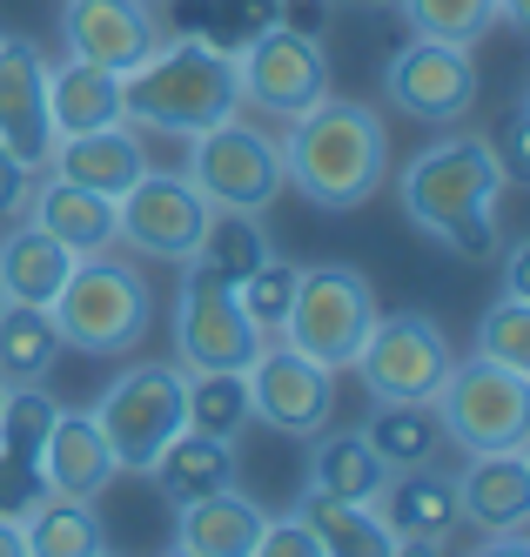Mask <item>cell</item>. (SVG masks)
<instances>
[{
	"label": "cell",
	"mask_w": 530,
	"mask_h": 557,
	"mask_svg": "<svg viewBox=\"0 0 530 557\" xmlns=\"http://www.w3.org/2000/svg\"><path fill=\"white\" fill-rule=\"evenodd\" d=\"M504 169L491 154V135H443L430 141L410 169L396 175V195H403V215H410L430 243H443L464 262H491L504 249L497 235V202H504Z\"/></svg>",
	"instance_id": "6da1fadb"
},
{
	"label": "cell",
	"mask_w": 530,
	"mask_h": 557,
	"mask_svg": "<svg viewBox=\"0 0 530 557\" xmlns=\"http://www.w3.org/2000/svg\"><path fill=\"white\" fill-rule=\"evenodd\" d=\"M282 175L322 215H349L390 182V128L370 101L322 95L316 108L289 114L282 135Z\"/></svg>",
	"instance_id": "7a4b0ae2"
},
{
	"label": "cell",
	"mask_w": 530,
	"mask_h": 557,
	"mask_svg": "<svg viewBox=\"0 0 530 557\" xmlns=\"http://www.w3.org/2000/svg\"><path fill=\"white\" fill-rule=\"evenodd\" d=\"M242 108L235 88V48L201 41V34H161L155 54H141L121 74V122L128 128H155V135H201L229 122Z\"/></svg>",
	"instance_id": "3957f363"
},
{
	"label": "cell",
	"mask_w": 530,
	"mask_h": 557,
	"mask_svg": "<svg viewBox=\"0 0 530 557\" xmlns=\"http://www.w3.org/2000/svg\"><path fill=\"white\" fill-rule=\"evenodd\" d=\"M54 330H61V349H81V356H128L148 323H155V289L135 256L121 249H101V256H74L67 283L54 289L48 302Z\"/></svg>",
	"instance_id": "277c9868"
},
{
	"label": "cell",
	"mask_w": 530,
	"mask_h": 557,
	"mask_svg": "<svg viewBox=\"0 0 530 557\" xmlns=\"http://www.w3.org/2000/svg\"><path fill=\"white\" fill-rule=\"evenodd\" d=\"M182 175L201 188L209 209L229 215H269L282 195H289V175H282V135L262 128V114H229V122L188 135V162Z\"/></svg>",
	"instance_id": "5b68a950"
},
{
	"label": "cell",
	"mask_w": 530,
	"mask_h": 557,
	"mask_svg": "<svg viewBox=\"0 0 530 557\" xmlns=\"http://www.w3.org/2000/svg\"><path fill=\"white\" fill-rule=\"evenodd\" d=\"M377 315H383L377 309V283L356 262H309V269H296V302H289V315H282L275 336L343 376L362 356V343H370Z\"/></svg>",
	"instance_id": "8992f818"
},
{
	"label": "cell",
	"mask_w": 530,
	"mask_h": 557,
	"mask_svg": "<svg viewBox=\"0 0 530 557\" xmlns=\"http://www.w3.org/2000/svg\"><path fill=\"white\" fill-rule=\"evenodd\" d=\"M95 423L121 476H148L155 457L188 430V370L182 363H128L95 404Z\"/></svg>",
	"instance_id": "52a82bcc"
},
{
	"label": "cell",
	"mask_w": 530,
	"mask_h": 557,
	"mask_svg": "<svg viewBox=\"0 0 530 557\" xmlns=\"http://www.w3.org/2000/svg\"><path fill=\"white\" fill-rule=\"evenodd\" d=\"M430 417L443 430V444L457 450H517L530 444V376L491 363V356H464V363L443 370Z\"/></svg>",
	"instance_id": "ba28073f"
},
{
	"label": "cell",
	"mask_w": 530,
	"mask_h": 557,
	"mask_svg": "<svg viewBox=\"0 0 530 557\" xmlns=\"http://www.w3.org/2000/svg\"><path fill=\"white\" fill-rule=\"evenodd\" d=\"M209 202H201V188L182 175V169H141V182L128 195H114V249L135 256V262H169L182 269L201 235H209Z\"/></svg>",
	"instance_id": "9c48e42d"
},
{
	"label": "cell",
	"mask_w": 530,
	"mask_h": 557,
	"mask_svg": "<svg viewBox=\"0 0 530 557\" xmlns=\"http://www.w3.org/2000/svg\"><path fill=\"white\" fill-rule=\"evenodd\" d=\"M235 88H242V108L249 114L289 122V114H303L330 95V54H322V41L309 27L269 21L235 48Z\"/></svg>",
	"instance_id": "30bf717a"
},
{
	"label": "cell",
	"mask_w": 530,
	"mask_h": 557,
	"mask_svg": "<svg viewBox=\"0 0 530 557\" xmlns=\"http://www.w3.org/2000/svg\"><path fill=\"white\" fill-rule=\"evenodd\" d=\"M451 363L457 356H451V336H443L436 315L396 309V315H377V330H370V343H362V356L349 370L362 376V389H370L377 404H430Z\"/></svg>",
	"instance_id": "8fae6325"
},
{
	"label": "cell",
	"mask_w": 530,
	"mask_h": 557,
	"mask_svg": "<svg viewBox=\"0 0 530 557\" xmlns=\"http://www.w3.org/2000/svg\"><path fill=\"white\" fill-rule=\"evenodd\" d=\"M383 101L403 114V122L457 128L464 114L477 108V48L410 34V41L383 61Z\"/></svg>",
	"instance_id": "7c38bea8"
},
{
	"label": "cell",
	"mask_w": 530,
	"mask_h": 557,
	"mask_svg": "<svg viewBox=\"0 0 530 557\" xmlns=\"http://www.w3.org/2000/svg\"><path fill=\"white\" fill-rule=\"evenodd\" d=\"M242 383H249V410L256 423L282 430V436H309L336 423V370H322L316 356L289 349L282 336H269L256 349V363L242 370Z\"/></svg>",
	"instance_id": "4fadbf2b"
},
{
	"label": "cell",
	"mask_w": 530,
	"mask_h": 557,
	"mask_svg": "<svg viewBox=\"0 0 530 557\" xmlns=\"http://www.w3.org/2000/svg\"><path fill=\"white\" fill-rule=\"evenodd\" d=\"M269 336H256V323L242 315L229 283H209L201 269H182V289H175V363L195 370H249L256 349Z\"/></svg>",
	"instance_id": "5bb4252c"
},
{
	"label": "cell",
	"mask_w": 530,
	"mask_h": 557,
	"mask_svg": "<svg viewBox=\"0 0 530 557\" xmlns=\"http://www.w3.org/2000/svg\"><path fill=\"white\" fill-rule=\"evenodd\" d=\"M161 0H61V41L74 61L128 74L161 41Z\"/></svg>",
	"instance_id": "9a60e30c"
},
{
	"label": "cell",
	"mask_w": 530,
	"mask_h": 557,
	"mask_svg": "<svg viewBox=\"0 0 530 557\" xmlns=\"http://www.w3.org/2000/svg\"><path fill=\"white\" fill-rule=\"evenodd\" d=\"M0 148L27 162L34 175L48 169L54 122H48V54L27 34H0Z\"/></svg>",
	"instance_id": "2e32d148"
},
{
	"label": "cell",
	"mask_w": 530,
	"mask_h": 557,
	"mask_svg": "<svg viewBox=\"0 0 530 557\" xmlns=\"http://www.w3.org/2000/svg\"><path fill=\"white\" fill-rule=\"evenodd\" d=\"M141 169H148V135L128 128V122H108V128H88V135H54L40 175L95 188V195H128L141 182Z\"/></svg>",
	"instance_id": "e0dca14e"
},
{
	"label": "cell",
	"mask_w": 530,
	"mask_h": 557,
	"mask_svg": "<svg viewBox=\"0 0 530 557\" xmlns=\"http://www.w3.org/2000/svg\"><path fill=\"white\" fill-rule=\"evenodd\" d=\"M457 504H464V531L477 537H504L530 531V457L517 450H477L457 470Z\"/></svg>",
	"instance_id": "ac0fdd59"
},
{
	"label": "cell",
	"mask_w": 530,
	"mask_h": 557,
	"mask_svg": "<svg viewBox=\"0 0 530 557\" xmlns=\"http://www.w3.org/2000/svg\"><path fill=\"white\" fill-rule=\"evenodd\" d=\"M114 450L95 423V410H61L48 444H40V484L54 497H81V504H101L108 484H114Z\"/></svg>",
	"instance_id": "d6986e66"
},
{
	"label": "cell",
	"mask_w": 530,
	"mask_h": 557,
	"mask_svg": "<svg viewBox=\"0 0 530 557\" xmlns=\"http://www.w3.org/2000/svg\"><path fill=\"white\" fill-rule=\"evenodd\" d=\"M377 510H383V524H390L396 537H436V544H451V537L464 531L457 470H443L436 457H430V463H410V470H390Z\"/></svg>",
	"instance_id": "ffe728a7"
},
{
	"label": "cell",
	"mask_w": 530,
	"mask_h": 557,
	"mask_svg": "<svg viewBox=\"0 0 530 557\" xmlns=\"http://www.w3.org/2000/svg\"><path fill=\"white\" fill-rule=\"evenodd\" d=\"M21 222L48 228L67 256H101V249H114V195L74 188V182H54V175H34V195H27V215Z\"/></svg>",
	"instance_id": "44dd1931"
},
{
	"label": "cell",
	"mask_w": 530,
	"mask_h": 557,
	"mask_svg": "<svg viewBox=\"0 0 530 557\" xmlns=\"http://www.w3.org/2000/svg\"><path fill=\"white\" fill-rule=\"evenodd\" d=\"M262 524H269V510L235 484L195 497V504H175V544L195 557H249Z\"/></svg>",
	"instance_id": "7402d4cb"
},
{
	"label": "cell",
	"mask_w": 530,
	"mask_h": 557,
	"mask_svg": "<svg viewBox=\"0 0 530 557\" xmlns=\"http://www.w3.org/2000/svg\"><path fill=\"white\" fill-rule=\"evenodd\" d=\"M383 484H390V463L370 450L362 430H316L309 436V491L349 497V504H377Z\"/></svg>",
	"instance_id": "603a6c76"
},
{
	"label": "cell",
	"mask_w": 530,
	"mask_h": 557,
	"mask_svg": "<svg viewBox=\"0 0 530 557\" xmlns=\"http://www.w3.org/2000/svg\"><path fill=\"white\" fill-rule=\"evenodd\" d=\"M67 269H74V256L54 243L48 228H34V222H8V228H0V296H8V302L48 309L54 289L67 283Z\"/></svg>",
	"instance_id": "cb8c5ba5"
},
{
	"label": "cell",
	"mask_w": 530,
	"mask_h": 557,
	"mask_svg": "<svg viewBox=\"0 0 530 557\" xmlns=\"http://www.w3.org/2000/svg\"><path fill=\"white\" fill-rule=\"evenodd\" d=\"M48 122L54 135H88L121 122V74L95 67V61H54L48 67Z\"/></svg>",
	"instance_id": "d4e9b609"
},
{
	"label": "cell",
	"mask_w": 530,
	"mask_h": 557,
	"mask_svg": "<svg viewBox=\"0 0 530 557\" xmlns=\"http://www.w3.org/2000/svg\"><path fill=\"white\" fill-rule=\"evenodd\" d=\"M148 484L169 504H195L209 491H229L235 484V444H229V436H209V430H182L175 444L155 457Z\"/></svg>",
	"instance_id": "484cf974"
},
{
	"label": "cell",
	"mask_w": 530,
	"mask_h": 557,
	"mask_svg": "<svg viewBox=\"0 0 530 557\" xmlns=\"http://www.w3.org/2000/svg\"><path fill=\"white\" fill-rule=\"evenodd\" d=\"M296 517L309 524V537L322 544V557H390L396 550V531L383 524L377 504H349V497L303 491Z\"/></svg>",
	"instance_id": "4316f807"
},
{
	"label": "cell",
	"mask_w": 530,
	"mask_h": 557,
	"mask_svg": "<svg viewBox=\"0 0 530 557\" xmlns=\"http://www.w3.org/2000/svg\"><path fill=\"white\" fill-rule=\"evenodd\" d=\"M61 363V330L34 302H0V389L48 383Z\"/></svg>",
	"instance_id": "83f0119b"
},
{
	"label": "cell",
	"mask_w": 530,
	"mask_h": 557,
	"mask_svg": "<svg viewBox=\"0 0 530 557\" xmlns=\"http://www.w3.org/2000/svg\"><path fill=\"white\" fill-rule=\"evenodd\" d=\"M21 537H27V557H95V550H108L101 510L81 504V497H54V491L21 510Z\"/></svg>",
	"instance_id": "f1b7e54d"
},
{
	"label": "cell",
	"mask_w": 530,
	"mask_h": 557,
	"mask_svg": "<svg viewBox=\"0 0 530 557\" xmlns=\"http://www.w3.org/2000/svg\"><path fill=\"white\" fill-rule=\"evenodd\" d=\"M262 256H269L262 215H229V209H215V215H209V235H201V249H195L182 269H201L209 283H229V289H235Z\"/></svg>",
	"instance_id": "f546056e"
},
{
	"label": "cell",
	"mask_w": 530,
	"mask_h": 557,
	"mask_svg": "<svg viewBox=\"0 0 530 557\" xmlns=\"http://www.w3.org/2000/svg\"><path fill=\"white\" fill-rule=\"evenodd\" d=\"M61 404L48 396V383H27V389H0V463L14 470H40V444H48Z\"/></svg>",
	"instance_id": "4dcf8cb0"
},
{
	"label": "cell",
	"mask_w": 530,
	"mask_h": 557,
	"mask_svg": "<svg viewBox=\"0 0 530 557\" xmlns=\"http://www.w3.org/2000/svg\"><path fill=\"white\" fill-rule=\"evenodd\" d=\"M362 436H370V450L390 463V470H410V463H430L443 430L430 417V404H377V417L362 423Z\"/></svg>",
	"instance_id": "1f68e13d"
},
{
	"label": "cell",
	"mask_w": 530,
	"mask_h": 557,
	"mask_svg": "<svg viewBox=\"0 0 530 557\" xmlns=\"http://www.w3.org/2000/svg\"><path fill=\"white\" fill-rule=\"evenodd\" d=\"M256 423L249 410V383H242V370H195L188 376V430H209V436H235Z\"/></svg>",
	"instance_id": "d6a6232c"
},
{
	"label": "cell",
	"mask_w": 530,
	"mask_h": 557,
	"mask_svg": "<svg viewBox=\"0 0 530 557\" xmlns=\"http://www.w3.org/2000/svg\"><path fill=\"white\" fill-rule=\"evenodd\" d=\"M396 14L410 21V34H423V41L477 48L483 34L497 27V0H396Z\"/></svg>",
	"instance_id": "836d02e7"
},
{
	"label": "cell",
	"mask_w": 530,
	"mask_h": 557,
	"mask_svg": "<svg viewBox=\"0 0 530 557\" xmlns=\"http://www.w3.org/2000/svg\"><path fill=\"white\" fill-rule=\"evenodd\" d=\"M296 269H303V262H289V256L269 249V256L235 283V302H242V315L256 323V336H275V330H282V315H289V302H296Z\"/></svg>",
	"instance_id": "e575fe53"
},
{
	"label": "cell",
	"mask_w": 530,
	"mask_h": 557,
	"mask_svg": "<svg viewBox=\"0 0 530 557\" xmlns=\"http://www.w3.org/2000/svg\"><path fill=\"white\" fill-rule=\"evenodd\" d=\"M477 356H491V363L530 376V302L497 296L491 309H483L477 315Z\"/></svg>",
	"instance_id": "d590c367"
},
{
	"label": "cell",
	"mask_w": 530,
	"mask_h": 557,
	"mask_svg": "<svg viewBox=\"0 0 530 557\" xmlns=\"http://www.w3.org/2000/svg\"><path fill=\"white\" fill-rule=\"evenodd\" d=\"M249 557H322V544L309 537V524H303V517L289 510V517H269Z\"/></svg>",
	"instance_id": "8d00e7d4"
},
{
	"label": "cell",
	"mask_w": 530,
	"mask_h": 557,
	"mask_svg": "<svg viewBox=\"0 0 530 557\" xmlns=\"http://www.w3.org/2000/svg\"><path fill=\"white\" fill-rule=\"evenodd\" d=\"M523 128H530V101H517V108H510V122H504V128H497V141H491L504 182H523V175H530V141H523Z\"/></svg>",
	"instance_id": "74e56055"
},
{
	"label": "cell",
	"mask_w": 530,
	"mask_h": 557,
	"mask_svg": "<svg viewBox=\"0 0 530 557\" xmlns=\"http://www.w3.org/2000/svg\"><path fill=\"white\" fill-rule=\"evenodd\" d=\"M27 195H34V169H27V162H14V154L0 148V228L27 215Z\"/></svg>",
	"instance_id": "f35d334b"
},
{
	"label": "cell",
	"mask_w": 530,
	"mask_h": 557,
	"mask_svg": "<svg viewBox=\"0 0 530 557\" xmlns=\"http://www.w3.org/2000/svg\"><path fill=\"white\" fill-rule=\"evenodd\" d=\"M504 296L530 302V243H523V235H517V243L504 249Z\"/></svg>",
	"instance_id": "ab89813d"
},
{
	"label": "cell",
	"mask_w": 530,
	"mask_h": 557,
	"mask_svg": "<svg viewBox=\"0 0 530 557\" xmlns=\"http://www.w3.org/2000/svg\"><path fill=\"white\" fill-rule=\"evenodd\" d=\"M470 557H530V531H504V537H477Z\"/></svg>",
	"instance_id": "60d3db41"
},
{
	"label": "cell",
	"mask_w": 530,
	"mask_h": 557,
	"mask_svg": "<svg viewBox=\"0 0 530 557\" xmlns=\"http://www.w3.org/2000/svg\"><path fill=\"white\" fill-rule=\"evenodd\" d=\"M390 557H457V550H451V544H436V537H396Z\"/></svg>",
	"instance_id": "b9f144b4"
},
{
	"label": "cell",
	"mask_w": 530,
	"mask_h": 557,
	"mask_svg": "<svg viewBox=\"0 0 530 557\" xmlns=\"http://www.w3.org/2000/svg\"><path fill=\"white\" fill-rule=\"evenodd\" d=\"M0 557H27V537H21V517L0 510Z\"/></svg>",
	"instance_id": "7bdbcfd3"
},
{
	"label": "cell",
	"mask_w": 530,
	"mask_h": 557,
	"mask_svg": "<svg viewBox=\"0 0 530 557\" xmlns=\"http://www.w3.org/2000/svg\"><path fill=\"white\" fill-rule=\"evenodd\" d=\"M497 27H530V0H497Z\"/></svg>",
	"instance_id": "ee69618b"
},
{
	"label": "cell",
	"mask_w": 530,
	"mask_h": 557,
	"mask_svg": "<svg viewBox=\"0 0 530 557\" xmlns=\"http://www.w3.org/2000/svg\"><path fill=\"white\" fill-rule=\"evenodd\" d=\"M349 8H396V0H349Z\"/></svg>",
	"instance_id": "f6af8a7d"
},
{
	"label": "cell",
	"mask_w": 530,
	"mask_h": 557,
	"mask_svg": "<svg viewBox=\"0 0 530 557\" xmlns=\"http://www.w3.org/2000/svg\"><path fill=\"white\" fill-rule=\"evenodd\" d=\"M161 557H195V550H182V544H169V550H161Z\"/></svg>",
	"instance_id": "bcb514c9"
},
{
	"label": "cell",
	"mask_w": 530,
	"mask_h": 557,
	"mask_svg": "<svg viewBox=\"0 0 530 557\" xmlns=\"http://www.w3.org/2000/svg\"><path fill=\"white\" fill-rule=\"evenodd\" d=\"M95 557H114V550H95Z\"/></svg>",
	"instance_id": "7dc6e473"
},
{
	"label": "cell",
	"mask_w": 530,
	"mask_h": 557,
	"mask_svg": "<svg viewBox=\"0 0 530 557\" xmlns=\"http://www.w3.org/2000/svg\"><path fill=\"white\" fill-rule=\"evenodd\" d=\"M0 302H8V296H0Z\"/></svg>",
	"instance_id": "c3c4849f"
}]
</instances>
